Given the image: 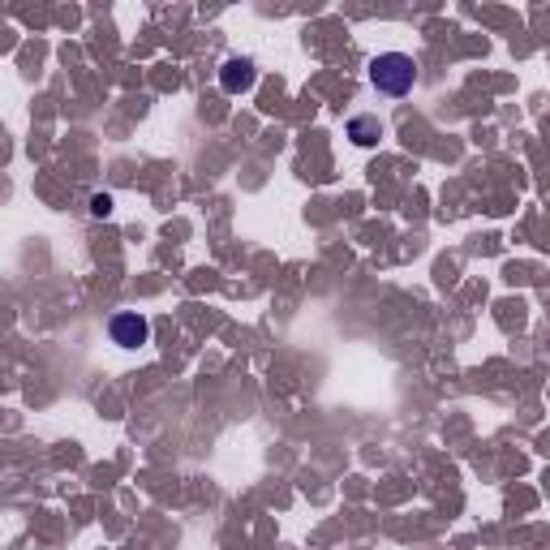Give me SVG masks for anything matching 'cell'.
Instances as JSON below:
<instances>
[{"instance_id": "cell-1", "label": "cell", "mask_w": 550, "mask_h": 550, "mask_svg": "<svg viewBox=\"0 0 550 550\" xmlns=\"http://www.w3.org/2000/svg\"><path fill=\"white\" fill-rule=\"evenodd\" d=\"M413 82H417L413 56L383 52V56H374V61H370V86L379 95H387V99H404V95L413 91Z\"/></svg>"}, {"instance_id": "cell-2", "label": "cell", "mask_w": 550, "mask_h": 550, "mask_svg": "<svg viewBox=\"0 0 550 550\" xmlns=\"http://www.w3.org/2000/svg\"><path fill=\"white\" fill-rule=\"evenodd\" d=\"M108 336L117 349H142V344L151 340V323L138 310H121L108 318Z\"/></svg>"}, {"instance_id": "cell-3", "label": "cell", "mask_w": 550, "mask_h": 550, "mask_svg": "<svg viewBox=\"0 0 550 550\" xmlns=\"http://www.w3.org/2000/svg\"><path fill=\"white\" fill-rule=\"evenodd\" d=\"M254 82H258L254 56H233V61H224V69H220V86H224L228 95H245Z\"/></svg>"}, {"instance_id": "cell-4", "label": "cell", "mask_w": 550, "mask_h": 550, "mask_svg": "<svg viewBox=\"0 0 550 550\" xmlns=\"http://www.w3.org/2000/svg\"><path fill=\"white\" fill-rule=\"evenodd\" d=\"M349 138L357 142V147H374V142L383 138V121L379 117H353L349 121Z\"/></svg>"}, {"instance_id": "cell-5", "label": "cell", "mask_w": 550, "mask_h": 550, "mask_svg": "<svg viewBox=\"0 0 550 550\" xmlns=\"http://www.w3.org/2000/svg\"><path fill=\"white\" fill-rule=\"evenodd\" d=\"M91 215H95V220H108V215H112V194H95L91 198Z\"/></svg>"}]
</instances>
